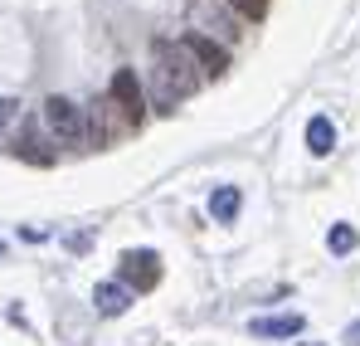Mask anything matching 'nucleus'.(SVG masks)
<instances>
[{
  "label": "nucleus",
  "instance_id": "1",
  "mask_svg": "<svg viewBox=\"0 0 360 346\" xmlns=\"http://www.w3.org/2000/svg\"><path fill=\"white\" fill-rule=\"evenodd\" d=\"M200 68H195V58L190 49L180 44V39H161L156 44V63H151V88H146V108H156V113H176L180 98H190L195 88H200Z\"/></svg>",
  "mask_w": 360,
  "mask_h": 346
},
{
  "label": "nucleus",
  "instance_id": "2",
  "mask_svg": "<svg viewBox=\"0 0 360 346\" xmlns=\"http://www.w3.org/2000/svg\"><path fill=\"white\" fill-rule=\"evenodd\" d=\"M108 108L117 113V122L127 132L141 127V117H146V93H141V78H136L131 68H117V73H112V83H108Z\"/></svg>",
  "mask_w": 360,
  "mask_h": 346
},
{
  "label": "nucleus",
  "instance_id": "3",
  "mask_svg": "<svg viewBox=\"0 0 360 346\" xmlns=\"http://www.w3.org/2000/svg\"><path fill=\"white\" fill-rule=\"evenodd\" d=\"M117 283L122 288H136V292H151L161 283V259L151 249H127L117 259Z\"/></svg>",
  "mask_w": 360,
  "mask_h": 346
},
{
  "label": "nucleus",
  "instance_id": "4",
  "mask_svg": "<svg viewBox=\"0 0 360 346\" xmlns=\"http://www.w3.org/2000/svg\"><path fill=\"white\" fill-rule=\"evenodd\" d=\"M44 122L54 127V137L59 142H88V122H83V108L73 103V98H63V93H54V98H44Z\"/></svg>",
  "mask_w": 360,
  "mask_h": 346
},
{
  "label": "nucleus",
  "instance_id": "5",
  "mask_svg": "<svg viewBox=\"0 0 360 346\" xmlns=\"http://www.w3.org/2000/svg\"><path fill=\"white\" fill-rule=\"evenodd\" d=\"M180 44L190 49V58L200 63V73H205V78H219V73L229 68V54H224V44H214L205 30H190V35H180Z\"/></svg>",
  "mask_w": 360,
  "mask_h": 346
},
{
  "label": "nucleus",
  "instance_id": "6",
  "mask_svg": "<svg viewBox=\"0 0 360 346\" xmlns=\"http://www.w3.org/2000/svg\"><path fill=\"white\" fill-rule=\"evenodd\" d=\"M83 122H88V142L93 147H108V142H117V132H127L108 103H93V113H83Z\"/></svg>",
  "mask_w": 360,
  "mask_h": 346
},
{
  "label": "nucleus",
  "instance_id": "7",
  "mask_svg": "<svg viewBox=\"0 0 360 346\" xmlns=\"http://www.w3.org/2000/svg\"><path fill=\"white\" fill-rule=\"evenodd\" d=\"M302 327H307V322H302V312H283V317H253V322H248V332H253V337H297Z\"/></svg>",
  "mask_w": 360,
  "mask_h": 346
},
{
  "label": "nucleus",
  "instance_id": "8",
  "mask_svg": "<svg viewBox=\"0 0 360 346\" xmlns=\"http://www.w3.org/2000/svg\"><path fill=\"white\" fill-rule=\"evenodd\" d=\"M239 210H243V195L234 190V185H219V190L210 195V215H214L219 225H234V220H239Z\"/></svg>",
  "mask_w": 360,
  "mask_h": 346
},
{
  "label": "nucleus",
  "instance_id": "9",
  "mask_svg": "<svg viewBox=\"0 0 360 346\" xmlns=\"http://www.w3.org/2000/svg\"><path fill=\"white\" fill-rule=\"evenodd\" d=\"M20 156H25V161H39V166L54 161V152L39 147V122H34V117H25V127H20Z\"/></svg>",
  "mask_w": 360,
  "mask_h": 346
},
{
  "label": "nucleus",
  "instance_id": "10",
  "mask_svg": "<svg viewBox=\"0 0 360 346\" xmlns=\"http://www.w3.org/2000/svg\"><path fill=\"white\" fill-rule=\"evenodd\" d=\"M93 302H98V312H103V317H122L131 297H127L122 283H98V288H93Z\"/></svg>",
  "mask_w": 360,
  "mask_h": 346
},
{
  "label": "nucleus",
  "instance_id": "11",
  "mask_svg": "<svg viewBox=\"0 0 360 346\" xmlns=\"http://www.w3.org/2000/svg\"><path fill=\"white\" fill-rule=\"evenodd\" d=\"M336 147V127H331V117H311L307 122V152L311 156H326Z\"/></svg>",
  "mask_w": 360,
  "mask_h": 346
},
{
  "label": "nucleus",
  "instance_id": "12",
  "mask_svg": "<svg viewBox=\"0 0 360 346\" xmlns=\"http://www.w3.org/2000/svg\"><path fill=\"white\" fill-rule=\"evenodd\" d=\"M326 244H331V254H351L360 244V234L351 230V225H331V234H326Z\"/></svg>",
  "mask_w": 360,
  "mask_h": 346
},
{
  "label": "nucleus",
  "instance_id": "13",
  "mask_svg": "<svg viewBox=\"0 0 360 346\" xmlns=\"http://www.w3.org/2000/svg\"><path fill=\"white\" fill-rule=\"evenodd\" d=\"M224 5H234V10L248 15V20H263V15H268V0H224Z\"/></svg>",
  "mask_w": 360,
  "mask_h": 346
},
{
  "label": "nucleus",
  "instance_id": "14",
  "mask_svg": "<svg viewBox=\"0 0 360 346\" xmlns=\"http://www.w3.org/2000/svg\"><path fill=\"white\" fill-rule=\"evenodd\" d=\"M88 244H93V239H88V234H68V249H73V254H83V249H88Z\"/></svg>",
  "mask_w": 360,
  "mask_h": 346
},
{
  "label": "nucleus",
  "instance_id": "15",
  "mask_svg": "<svg viewBox=\"0 0 360 346\" xmlns=\"http://www.w3.org/2000/svg\"><path fill=\"white\" fill-rule=\"evenodd\" d=\"M10 117H15V103H10V98H0V132H5V122H10Z\"/></svg>",
  "mask_w": 360,
  "mask_h": 346
},
{
  "label": "nucleus",
  "instance_id": "16",
  "mask_svg": "<svg viewBox=\"0 0 360 346\" xmlns=\"http://www.w3.org/2000/svg\"><path fill=\"white\" fill-rule=\"evenodd\" d=\"M346 342H351V346H360V322H351V327H346Z\"/></svg>",
  "mask_w": 360,
  "mask_h": 346
},
{
  "label": "nucleus",
  "instance_id": "17",
  "mask_svg": "<svg viewBox=\"0 0 360 346\" xmlns=\"http://www.w3.org/2000/svg\"><path fill=\"white\" fill-rule=\"evenodd\" d=\"M302 346H316V342H302Z\"/></svg>",
  "mask_w": 360,
  "mask_h": 346
},
{
  "label": "nucleus",
  "instance_id": "18",
  "mask_svg": "<svg viewBox=\"0 0 360 346\" xmlns=\"http://www.w3.org/2000/svg\"><path fill=\"white\" fill-rule=\"evenodd\" d=\"M0 254H5V244H0Z\"/></svg>",
  "mask_w": 360,
  "mask_h": 346
}]
</instances>
